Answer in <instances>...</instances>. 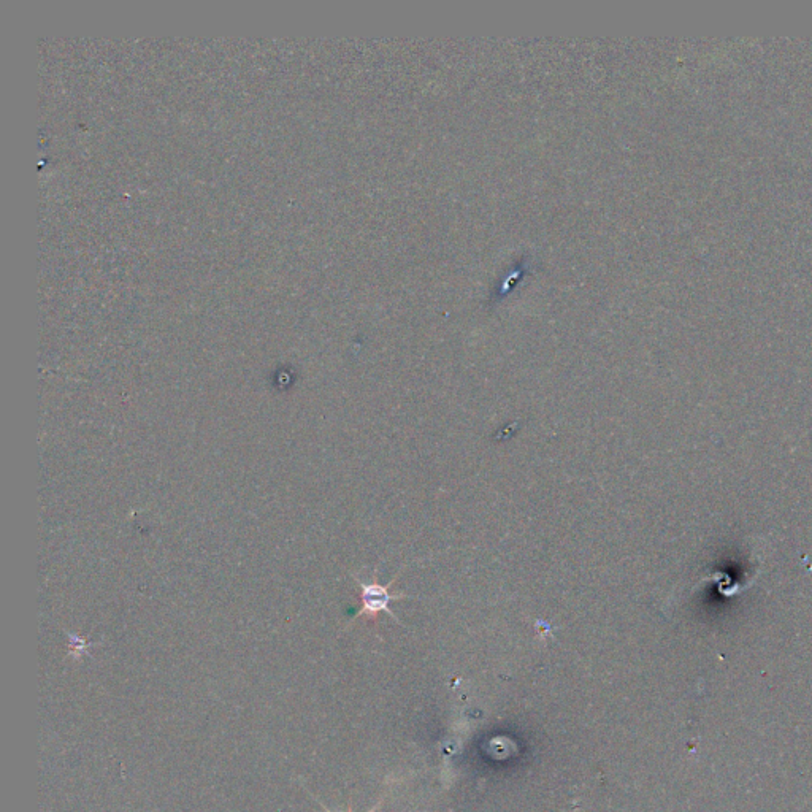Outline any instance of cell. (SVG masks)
Instances as JSON below:
<instances>
[{"label":"cell","instance_id":"1","mask_svg":"<svg viewBox=\"0 0 812 812\" xmlns=\"http://www.w3.org/2000/svg\"><path fill=\"white\" fill-rule=\"evenodd\" d=\"M356 579V583L359 584L361 587V609H359V613L356 614L357 617L367 616L368 619H376L378 614L386 613L394 619L395 622L400 621L399 617L395 616L394 611L391 609V603L397 602V600H402V598H413L410 595L405 594H392L391 586L395 583V579H392L391 583L386 584V586H381L378 583H364L359 578Z\"/></svg>","mask_w":812,"mask_h":812},{"label":"cell","instance_id":"2","mask_svg":"<svg viewBox=\"0 0 812 812\" xmlns=\"http://www.w3.org/2000/svg\"><path fill=\"white\" fill-rule=\"evenodd\" d=\"M383 800H384V797L380 798V801H378V803H376V805L373 806V808L370 809V811H368V812H376V811H378V808H380V806L383 805ZM319 805L322 806V809H324V811L332 812V811H330L329 808H327V806L322 805L321 801H319ZM348 812H353V808H351V806H349Z\"/></svg>","mask_w":812,"mask_h":812}]
</instances>
